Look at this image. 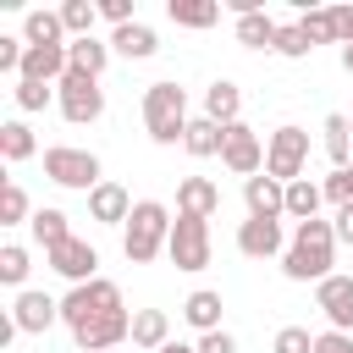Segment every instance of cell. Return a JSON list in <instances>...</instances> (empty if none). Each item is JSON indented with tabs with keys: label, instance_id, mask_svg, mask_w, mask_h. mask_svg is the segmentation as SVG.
<instances>
[{
	"label": "cell",
	"instance_id": "obj_2",
	"mask_svg": "<svg viewBox=\"0 0 353 353\" xmlns=\"http://www.w3.org/2000/svg\"><path fill=\"white\" fill-rule=\"evenodd\" d=\"M165 243H171V210L160 199H138L121 226V254L132 265H149L154 254H165Z\"/></svg>",
	"mask_w": 353,
	"mask_h": 353
},
{
	"label": "cell",
	"instance_id": "obj_15",
	"mask_svg": "<svg viewBox=\"0 0 353 353\" xmlns=\"http://www.w3.org/2000/svg\"><path fill=\"white\" fill-rule=\"evenodd\" d=\"M237 248L248 259H270V254H287V237H281V221H243L237 226Z\"/></svg>",
	"mask_w": 353,
	"mask_h": 353
},
{
	"label": "cell",
	"instance_id": "obj_6",
	"mask_svg": "<svg viewBox=\"0 0 353 353\" xmlns=\"http://www.w3.org/2000/svg\"><path fill=\"white\" fill-rule=\"evenodd\" d=\"M44 176L61 182V188H83V193H94V188L105 182V176H99V154L72 149V143H50V149H44Z\"/></svg>",
	"mask_w": 353,
	"mask_h": 353
},
{
	"label": "cell",
	"instance_id": "obj_34",
	"mask_svg": "<svg viewBox=\"0 0 353 353\" xmlns=\"http://www.w3.org/2000/svg\"><path fill=\"white\" fill-rule=\"evenodd\" d=\"M298 28L309 33V44H336V17L331 11H303Z\"/></svg>",
	"mask_w": 353,
	"mask_h": 353
},
{
	"label": "cell",
	"instance_id": "obj_19",
	"mask_svg": "<svg viewBox=\"0 0 353 353\" xmlns=\"http://www.w3.org/2000/svg\"><path fill=\"white\" fill-rule=\"evenodd\" d=\"M110 50H116V55H127V61H149V55L160 50V39H154V28H149V22H127V28H116V33H110Z\"/></svg>",
	"mask_w": 353,
	"mask_h": 353
},
{
	"label": "cell",
	"instance_id": "obj_43",
	"mask_svg": "<svg viewBox=\"0 0 353 353\" xmlns=\"http://www.w3.org/2000/svg\"><path fill=\"white\" fill-rule=\"evenodd\" d=\"M331 17H336V44L347 50L353 44V6H331Z\"/></svg>",
	"mask_w": 353,
	"mask_h": 353
},
{
	"label": "cell",
	"instance_id": "obj_25",
	"mask_svg": "<svg viewBox=\"0 0 353 353\" xmlns=\"http://www.w3.org/2000/svg\"><path fill=\"white\" fill-rule=\"evenodd\" d=\"M276 33H281V22L265 17V11L237 17V44H248V50H276Z\"/></svg>",
	"mask_w": 353,
	"mask_h": 353
},
{
	"label": "cell",
	"instance_id": "obj_9",
	"mask_svg": "<svg viewBox=\"0 0 353 353\" xmlns=\"http://www.w3.org/2000/svg\"><path fill=\"white\" fill-rule=\"evenodd\" d=\"M221 165L237 171L243 182L259 176V165H265V143H259V132L243 127V121H232V127H226V143H221Z\"/></svg>",
	"mask_w": 353,
	"mask_h": 353
},
{
	"label": "cell",
	"instance_id": "obj_41",
	"mask_svg": "<svg viewBox=\"0 0 353 353\" xmlns=\"http://www.w3.org/2000/svg\"><path fill=\"white\" fill-rule=\"evenodd\" d=\"M199 353H237V336L232 331H204L199 336Z\"/></svg>",
	"mask_w": 353,
	"mask_h": 353
},
{
	"label": "cell",
	"instance_id": "obj_8",
	"mask_svg": "<svg viewBox=\"0 0 353 353\" xmlns=\"http://www.w3.org/2000/svg\"><path fill=\"white\" fill-rule=\"evenodd\" d=\"M165 254H171L176 270H204V265H210V221H204V215H176Z\"/></svg>",
	"mask_w": 353,
	"mask_h": 353
},
{
	"label": "cell",
	"instance_id": "obj_13",
	"mask_svg": "<svg viewBox=\"0 0 353 353\" xmlns=\"http://www.w3.org/2000/svg\"><path fill=\"white\" fill-rule=\"evenodd\" d=\"M121 336H132V314H127V309H116V314L88 320V325H77V331H72L77 353H105V347H116Z\"/></svg>",
	"mask_w": 353,
	"mask_h": 353
},
{
	"label": "cell",
	"instance_id": "obj_24",
	"mask_svg": "<svg viewBox=\"0 0 353 353\" xmlns=\"http://www.w3.org/2000/svg\"><path fill=\"white\" fill-rule=\"evenodd\" d=\"M165 17L176 28H215L221 22V6L215 0H165Z\"/></svg>",
	"mask_w": 353,
	"mask_h": 353
},
{
	"label": "cell",
	"instance_id": "obj_47",
	"mask_svg": "<svg viewBox=\"0 0 353 353\" xmlns=\"http://www.w3.org/2000/svg\"><path fill=\"white\" fill-rule=\"evenodd\" d=\"M347 176H353V165H347Z\"/></svg>",
	"mask_w": 353,
	"mask_h": 353
},
{
	"label": "cell",
	"instance_id": "obj_48",
	"mask_svg": "<svg viewBox=\"0 0 353 353\" xmlns=\"http://www.w3.org/2000/svg\"><path fill=\"white\" fill-rule=\"evenodd\" d=\"M347 127H353V116H347Z\"/></svg>",
	"mask_w": 353,
	"mask_h": 353
},
{
	"label": "cell",
	"instance_id": "obj_5",
	"mask_svg": "<svg viewBox=\"0 0 353 353\" xmlns=\"http://www.w3.org/2000/svg\"><path fill=\"white\" fill-rule=\"evenodd\" d=\"M55 105H61V116H66L72 127H88V121L105 116V88H99V77H88V72H66V77L55 83Z\"/></svg>",
	"mask_w": 353,
	"mask_h": 353
},
{
	"label": "cell",
	"instance_id": "obj_10",
	"mask_svg": "<svg viewBox=\"0 0 353 353\" xmlns=\"http://www.w3.org/2000/svg\"><path fill=\"white\" fill-rule=\"evenodd\" d=\"M44 259H50V270H55V276H66L72 287L94 281V270H99V254H94V243H83V237H66V243H61V248H50Z\"/></svg>",
	"mask_w": 353,
	"mask_h": 353
},
{
	"label": "cell",
	"instance_id": "obj_1",
	"mask_svg": "<svg viewBox=\"0 0 353 353\" xmlns=\"http://www.w3.org/2000/svg\"><path fill=\"white\" fill-rule=\"evenodd\" d=\"M336 265V226L331 221H298V232H292V243H287V254H281V270H287V281H325V276H336L331 270Z\"/></svg>",
	"mask_w": 353,
	"mask_h": 353
},
{
	"label": "cell",
	"instance_id": "obj_12",
	"mask_svg": "<svg viewBox=\"0 0 353 353\" xmlns=\"http://www.w3.org/2000/svg\"><path fill=\"white\" fill-rule=\"evenodd\" d=\"M314 309L331 320V331H353V276H325L314 287Z\"/></svg>",
	"mask_w": 353,
	"mask_h": 353
},
{
	"label": "cell",
	"instance_id": "obj_39",
	"mask_svg": "<svg viewBox=\"0 0 353 353\" xmlns=\"http://www.w3.org/2000/svg\"><path fill=\"white\" fill-rule=\"evenodd\" d=\"M325 199H331V204H336V210H342V204H353V176H347V165H342V171H331V176H325Z\"/></svg>",
	"mask_w": 353,
	"mask_h": 353
},
{
	"label": "cell",
	"instance_id": "obj_40",
	"mask_svg": "<svg viewBox=\"0 0 353 353\" xmlns=\"http://www.w3.org/2000/svg\"><path fill=\"white\" fill-rule=\"evenodd\" d=\"M314 353H353V331H320Z\"/></svg>",
	"mask_w": 353,
	"mask_h": 353
},
{
	"label": "cell",
	"instance_id": "obj_36",
	"mask_svg": "<svg viewBox=\"0 0 353 353\" xmlns=\"http://www.w3.org/2000/svg\"><path fill=\"white\" fill-rule=\"evenodd\" d=\"M11 94H17V110H44V105L55 99V88H50V83H22V77H17V88H11Z\"/></svg>",
	"mask_w": 353,
	"mask_h": 353
},
{
	"label": "cell",
	"instance_id": "obj_33",
	"mask_svg": "<svg viewBox=\"0 0 353 353\" xmlns=\"http://www.w3.org/2000/svg\"><path fill=\"white\" fill-rule=\"evenodd\" d=\"M28 270H33V265H28V248H22V243H6V248H0V281H6V287H22Z\"/></svg>",
	"mask_w": 353,
	"mask_h": 353
},
{
	"label": "cell",
	"instance_id": "obj_17",
	"mask_svg": "<svg viewBox=\"0 0 353 353\" xmlns=\"http://www.w3.org/2000/svg\"><path fill=\"white\" fill-rule=\"evenodd\" d=\"M88 215H94L99 226H127V215H132L127 188H121V182H99V188L88 193Z\"/></svg>",
	"mask_w": 353,
	"mask_h": 353
},
{
	"label": "cell",
	"instance_id": "obj_26",
	"mask_svg": "<svg viewBox=\"0 0 353 353\" xmlns=\"http://www.w3.org/2000/svg\"><path fill=\"white\" fill-rule=\"evenodd\" d=\"M66 55H72V72L99 77V72L110 66V55H116V50H110V44H99V39L88 33V39H72V44H66Z\"/></svg>",
	"mask_w": 353,
	"mask_h": 353
},
{
	"label": "cell",
	"instance_id": "obj_16",
	"mask_svg": "<svg viewBox=\"0 0 353 353\" xmlns=\"http://www.w3.org/2000/svg\"><path fill=\"white\" fill-rule=\"evenodd\" d=\"M221 210V188L210 182V176H182L176 182V215H215Z\"/></svg>",
	"mask_w": 353,
	"mask_h": 353
},
{
	"label": "cell",
	"instance_id": "obj_46",
	"mask_svg": "<svg viewBox=\"0 0 353 353\" xmlns=\"http://www.w3.org/2000/svg\"><path fill=\"white\" fill-rule=\"evenodd\" d=\"M342 72H353V44H347V50H342Z\"/></svg>",
	"mask_w": 353,
	"mask_h": 353
},
{
	"label": "cell",
	"instance_id": "obj_21",
	"mask_svg": "<svg viewBox=\"0 0 353 353\" xmlns=\"http://www.w3.org/2000/svg\"><path fill=\"white\" fill-rule=\"evenodd\" d=\"M22 39H28V44H39V50H44V44H72V39H66L61 11H28V17H22Z\"/></svg>",
	"mask_w": 353,
	"mask_h": 353
},
{
	"label": "cell",
	"instance_id": "obj_31",
	"mask_svg": "<svg viewBox=\"0 0 353 353\" xmlns=\"http://www.w3.org/2000/svg\"><path fill=\"white\" fill-rule=\"evenodd\" d=\"M94 17H99V6H94V0H66V6H61L66 39H88V33H94Z\"/></svg>",
	"mask_w": 353,
	"mask_h": 353
},
{
	"label": "cell",
	"instance_id": "obj_27",
	"mask_svg": "<svg viewBox=\"0 0 353 353\" xmlns=\"http://www.w3.org/2000/svg\"><path fill=\"white\" fill-rule=\"evenodd\" d=\"M33 149H39V138H33L28 121H0V160L6 165H22Z\"/></svg>",
	"mask_w": 353,
	"mask_h": 353
},
{
	"label": "cell",
	"instance_id": "obj_18",
	"mask_svg": "<svg viewBox=\"0 0 353 353\" xmlns=\"http://www.w3.org/2000/svg\"><path fill=\"white\" fill-rule=\"evenodd\" d=\"M237 110H243V88H237L232 77H221V83H210V88H204V116H210L215 127H232V121H237Z\"/></svg>",
	"mask_w": 353,
	"mask_h": 353
},
{
	"label": "cell",
	"instance_id": "obj_29",
	"mask_svg": "<svg viewBox=\"0 0 353 353\" xmlns=\"http://www.w3.org/2000/svg\"><path fill=\"white\" fill-rule=\"evenodd\" d=\"M325 154H331V165L342 171V165H353L347 154H353V127H347V116H325Z\"/></svg>",
	"mask_w": 353,
	"mask_h": 353
},
{
	"label": "cell",
	"instance_id": "obj_44",
	"mask_svg": "<svg viewBox=\"0 0 353 353\" xmlns=\"http://www.w3.org/2000/svg\"><path fill=\"white\" fill-rule=\"evenodd\" d=\"M336 243H347V248H353V204H342V210H336Z\"/></svg>",
	"mask_w": 353,
	"mask_h": 353
},
{
	"label": "cell",
	"instance_id": "obj_20",
	"mask_svg": "<svg viewBox=\"0 0 353 353\" xmlns=\"http://www.w3.org/2000/svg\"><path fill=\"white\" fill-rule=\"evenodd\" d=\"M221 143H226V127H215L210 116H193V121H188L182 149H188L193 160H215V154H221Z\"/></svg>",
	"mask_w": 353,
	"mask_h": 353
},
{
	"label": "cell",
	"instance_id": "obj_22",
	"mask_svg": "<svg viewBox=\"0 0 353 353\" xmlns=\"http://www.w3.org/2000/svg\"><path fill=\"white\" fill-rule=\"evenodd\" d=\"M182 320H188L193 331H221V292H210V287L188 292V303H182Z\"/></svg>",
	"mask_w": 353,
	"mask_h": 353
},
{
	"label": "cell",
	"instance_id": "obj_38",
	"mask_svg": "<svg viewBox=\"0 0 353 353\" xmlns=\"http://www.w3.org/2000/svg\"><path fill=\"white\" fill-rule=\"evenodd\" d=\"M22 55H28V39L0 33V72H22Z\"/></svg>",
	"mask_w": 353,
	"mask_h": 353
},
{
	"label": "cell",
	"instance_id": "obj_32",
	"mask_svg": "<svg viewBox=\"0 0 353 353\" xmlns=\"http://www.w3.org/2000/svg\"><path fill=\"white\" fill-rule=\"evenodd\" d=\"M22 221H33L28 193H22L17 182H6V188H0V226H22Z\"/></svg>",
	"mask_w": 353,
	"mask_h": 353
},
{
	"label": "cell",
	"instance_id": "obj_35",
	"mask_svg": "<svg viewBox=\"0 0 353 353\" xmlns=\"http://www.w3.org/2000/svg\"><path fill=\"white\" fill-rule=\"evenodd\" d=\"M309 50H314V44H309V33H303L298 22H287V28L276 33V55H287V61H303Z\"/></svg>",
	"mask_w": 353,
	"mask_h": 353
},
{
	"label": "cell",
	"instance_id": "obj_37",
	"mask_svg": "<svg viewBox=\"0 0 353 353\" xmlns=\"http://www.w3.org/2000/svg\"><path fill=\"white\" fill-rule=\"evenodd\" d=\"M276 353H314V336L303 325H281L276 331Z\"/></svg>",
	"mask_w": 353,
	"mask_h": 353
},
{
	"label": "cell",
	"instance_id": "obj_42",
	"mask_svg": "<svg viewBox=\"0 0 353 353\" xmlns=\"http://www.w3.org/2000/svg\"><path fill=\"white\" fill-rule=\"evenodd\" d=\"M99 17L116 22V28H127L132 22V0H99Z\"/></svg>",
	"mask_w": 353,
	"mask_h": 353
},
{
	"label": "cell",
	"instance_id": "obj_11",
	"mask_svg": "<svg viewBox=\"0 0 353 353\" xmlns=\"http://www.w3.org/2000/svg\"><path fill=\"white\" fill-rule=\"evenodd\" d=\"M11 320H17V331H22V336H44V331L61 320V303H55L50 292L22 287V292H17V303H11Z\"/></svg>",
	"mask_w": 353,
	"mask_h": 353
},
{
	"label": "cell",
	"instance_id": "obj_23",
	"mask_svg": "<svg viewBox=\"0 0 353 353\" xmlns=\"http://www.w3.org/2000/svg\"><path fill=\"white\" fill-rule=\"evenodd\" d=\"M132 342L149 347V353H160V347L171 342V320H165V309H138V314H132Z\"/></svg>",
	"mask_w": 353,
	"mask_h": 353
},
{
	"label": "cell",
	"instance_id": "obj_28",
	"mask_svg": "<svg viewBox=\"0 0 353 353\" xmlns=\"http://www.w3.org/2000/svg\"><path fill=\"white\" fill-rule=\"evenodd\" d=\"M320 199H325V188H314L309 176L287 182V215H292V221H314V215H320Z\"/></svg>",
	"mask_w": 353,
	"mask_h": 353
},
{
	"label": "cell",
	"instance_id": "obj_14",
	"mask_svg": "<svg viewBox=\"0 0 353 353\" xmlns=\"http://www.w3.org/2000/svg\"><path fill=\"white\" fill-rule=\"evenodd\" d=\"M243 204H248L254 221H281V215H287V182H276V176H248V182H243Z\"/></svg>",
	"mask_w": 353,
	"mask_h": 353
},
{
	"label": "cell",
	"instance_id": "obj_3",
	"mask_svg": "<svg viewBox=\"0 0 353 353\" xmlns=\"http://www.w3.org/2000/svg\"><path fill=\"white\" fill-rule=\"evenodd\" d=\"M188 94L176 83H149L143 88V127L154 143H182L188 138Z\"/></svg>",
	"mask_w": 353,
	"mask_h": 353
},
{
	"label": "cell",
	"instance_id": "obj_4",
	"mask_svg": "<svg viewBox=\"0 0 353 353\" xmlns=\"http://www.w3.org/2000/svg\"><path fill=\"white\" fill-rule=\"evenodd\" d=\"M116 309H127V303H121V287L105 281V276L83 281V287H72V292L61 298V320H66L72 331L88 325V320H105V314H116Z\"/></svg>",
	"mask_w": 353,
	"mask_h": 353
},
{
	"label": "cell",
	"instance_id": "obj_45",
	"mask_svg": "<svg viewBox=\"0 0 353 353\" xmlns=\"http://www.w3.org/2000/svg\"><path fill=\"white\" fill-rule=\"evenodd\" d=\"M160 353H199V347H188V342H165Z\"/></svg>",
	"mask_w": 353,
	"mask_h": 353
},
{
	"label": "cell",
	"instance_id": "obj_30",
	"mask_svg": "<svg viewBox=\"0 0 353 353\" xmlns=\"http://www.w3.org/2000/svg\"><path fill=\"white\" fill-rule=\"evenodd\" d=\"M28 226H33V237H39V248H44V254H50V248H61V243L72 237V232H66V210H33V221H28Z\"/></svg>",
	"mask_w": 353,
	"mask_h": 353
},
{
	"label": "cell",
	"instance_id": "obj_7",
	"mask_svg": "<svg viewBox=\"0 0 353 353\" xmlns=\"http://www.w3.org/2000/svg\"><path fill=\"white\" fill-rule=\"evenodd\" d=\"M303 160H309V132L303 127H276L270 143H265V176L298 182L303 176Z\"/></svg>",
	"mask_w": 353,
	"mask_h": 353
}]
</instances>
